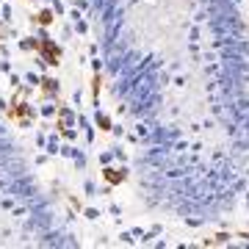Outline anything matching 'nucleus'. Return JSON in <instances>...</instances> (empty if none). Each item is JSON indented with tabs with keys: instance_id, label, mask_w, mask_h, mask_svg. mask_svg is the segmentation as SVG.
<instances>
[{
	"instance_id": "1",
	"label": "nucleus",
	"mask_w": 249,
	"mask_h": 249,
	"mask_svg": "<svg viewBox=\"0 0 249 249\" xmlns=\"http://www.w3.org/2000/svg\"><path fill=\"white\" fill-rule=\"evenodd\" d=\"M39 50H42V55H45L47 64H58V58H61V50H58V45L55 42H50V39H45V42H39Z\"/></svg>"
},
{
	"instance_id": "2",
	"label": "nucleus",
	"mask_w": 249,
	"mask_h": 249,
	"mask_svg": "<svg viewBox=\"0 0 249 249\" xmlns=\"http://www.w3.org/2000/svg\"><path fill=\"white\" fill-rule=\"evenodd\" d=\"M106 180H108V183H119V180H124V172H119V169H108V172H106Z\"/></svg>"
},
{
	"instance_id": "3",
	"label": "nucleus",
	"mask_w": 249,
	"mask_h": 249,
	"mask_svg": "<svg viewBox=\"0 0 249 249\" xmlns=\"http://www.w3.org/2000/svg\"><path fill=\"white\" fill-rule=\"evenodd\" d=\"M39 22H42V25H50V22H53V14H50V11H42V14H39Z\"/></svg>"
},
{
	"instance_id": "4",
	"label": "nucleus",
	"mask_w": 249,
	"mask_h": 249,
	"mask_svg": "<svg viewBox=\"0 0 249 249\" xmlns=\"http://www.w3.org/2000/svg\"><path fill=\"white\" fill-rule=\"evenodd\" d=\"M97 124L103 127V130H108V127H111V122H108V116H100V119H97Z\"/></svg>"
},
{
	"instance_id": "5",
	"label": "nucleus",
	"mask_w": 249,
	"mask_h": 249,
	"mask_svg": "<svg viewBox=\"0 0 249 249\" xmlns=\"http://www.w3.org/2000/svg\"><path fill=\"white\" fill-rule=\"evenodd\" d=\"M45 91H50V94H53V91H55V80H50V78L45 80Z\"/></svg>"
}]
</instances>
